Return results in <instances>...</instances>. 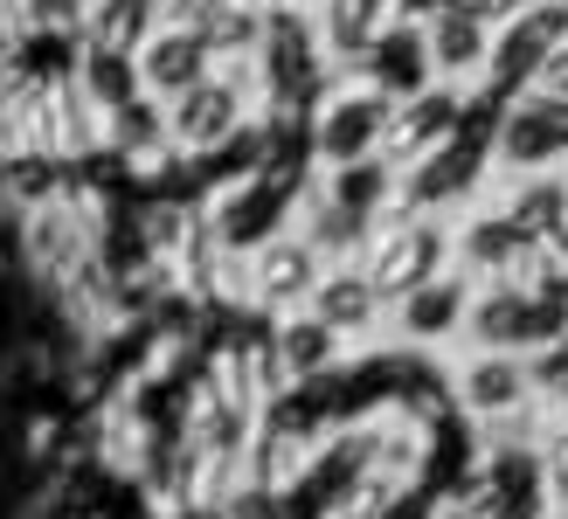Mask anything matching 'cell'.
<instances>
[{
  "label": "cell",
  "instance_id": "obj_1",
  "mask_svg": "<svg viewBox=\"0 0 568 519\" xmlns=\"http://www.w3.org/2000/svg\"><path fill=\"white\" fill-rule=\"evenodd\" d=\"M458 401H465L478 423H506V416H520L527 401H534V374H527L514 354H506V346H486V354L465 367Z\"/></svg>",
  "mask_w": 568,
  "mask_h": 519
},
{
  "label": "cell",
  "instance_id": "obj_2",
  "mask_svg": "<svg viewBox=\"0 0 568 519\" xmlns=\"http://www.w3.org/2000/svg\"><path fill=\"white\" fill-rule=\"evenodd\" d=\"M388 132H395L388 104L361 91V98H339L326 119H320V153H326V160H339V166H367V153H375Z\"/></svg>",
  "mask_w": 568,
  "mask_h": 519
},
{
  "label": "cell",
  "instance_id": "obj_3",
  "mask_svg": "<svg viewBox=\"0 0 568 519\" xmlns=\"http://www.w3.org/2000/svg\"><path fill=\"white\" fill-rule=\"evenodd\" d=\"M444 519H465V512H444Z\"/></svg>",
  "mask_w": 568,
  "mask_h": 519
}]
</instances>
